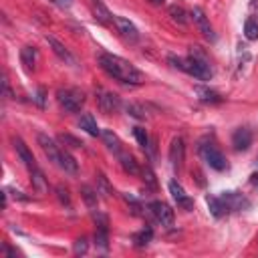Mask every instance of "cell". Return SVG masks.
I'll return each instance as SVG.
<instances>
[{
    "mask_svg": "<svg viewBox=\"0 0 258 258\" xmlns=\"http://www.w3.org/2000/svg\"><path fill=\"white\" fill-rule=\"evenodd\" d=\"M99 64H101V69H103L109 77H113V79H117V81H121V83H129V85H139V83H143L141 71H137L129 60H125V58H121V56H117V54L103 52V54L99 56Z\"/></svg>",
    "mask_w": 258,
    "mask_h": 258,
    "instance_id": "1",
    "label": "cell"
},
{
    "mask_svg": "<svg viewBox=\"0 0 258 258\" xmlns=\"http://www.w3.org/2000/svg\"><path fill=\"white\" fill-rule=\"evenodd\" d=\"M169 62H171L175 69H179V71H183V73H187V75H191V77H196V79H200V81L212 79V67H210L206 54L200 52L198 48H194L187 58H179V56L169 54Z\"/></svg>",
    "mask_w": 258,
    "mask_h": 258,
    "instance_id": "2",
    "label": "cell"
},
{
    "mask_svg": "<svg viewBox=\"0 0 258 258\" xmlns=\"http://www.w3.org/2000/svg\"><path fill=\"white\" fill-rule=\"evenodd\" d=\"M56 101H58L60 109H64L67 113H77L85 105V93L79 89H73V87L71 89H58Z\"/></svg>",
    "mask_w": 258,
    "mask_h": 258,
    "instance_id": "3",
    "label": "cell"
},
{
    "mask_svg": "<svg viewBox=\"0 0 258 258\" xmlns=\"http://www.w3.org/2000/svg\"><path fill=\"white\" fill-rule=\"evenodd\" d=\"M200 155H202V159H204L212 169H216V171L226 169V157H224V153L216 147L214 141H202V145H200Z\"/></svg>",
    "mask_w": 258,
    "mask_h": 258,
    "instance_id": "4",
    "label": "cell"
},
{
    "mask_svg": "<svg viewBox=\"0 0 258 258\" xmlns=\"http://www.w3.org/2000/svg\"><path fill=\"white\" fill-rule=\"evenodd\" d=\"M36 139H38V145H40V149L44 151V155L54 163V165H62V159H64V155H67V149H62L52 137H48L46 133H38L36 135Z\"/></svg>",
    "mask_w": 258,
    "mask_h": 258,
    "instance_id": "5",
    "label": "cell"
},
{
    "mask_svg": "<svg viewBox=\"0 0 258 258\" xmlns=\"http://www.w3.org/2000/svg\"><path fill=\"white\" fill-rule=\"evenodd\" d=\"M222 204L226 206L228 212H240V210H246L250 208V200L246 196H242L240 191H224L220 196Z\"/></svg>",
    "mask_w": 258,
    "mask_h": 258,
    "instance_id": "6",
    "label": "cell"
},
{
    "mask_svg": "<svg viewBox=\"0 0 258 258\" xmlns=\"http://www.w3.org/2000/svg\"><path fill=\"white\" fill-rule=\"evenodd\" d=\"M12 143H14V149H16V153H18L20 161L26 165L28 173H32V171L40 169V167H38V163H36V159H34V155H32V151L28 149V145H26L20 137H14V139H12Z\"/></svg>",
    "mask_w": 258,
    "mask_h": 258,
    "instance_id": "7",
    "label": "cell"
},
{
    "mask_svg": "<svg viewBox=\"0 0 258 258\" xmlns=\"http://www.w3.org/2000/svg\"><path fill=\"white\" fill-rule=\"evenodd\" d=\"M113 24L117 26V30L121 32V36H123L125 40H129V42H137L139 32H137L135 24H133L129 18H125V16H113Z\"/></svg>",
    "mask_w": 258,
    "mask_h": 258,
    "instance_id": "8",
    "label": "cell"
},
{
    "mask_svg": "<svg viewBox=\"0 0 258 258\" xmlns=\"http://www.w3.org/2000/svg\"><path fill=\"white\" fill-rule=\"evenodd\" d=\"M149 210H151V214L155 216V220L161 226H171L173 224V210L165 202H151Z\"/></svg>",
    "mask_w": 258,
    "mask_h": 258,
    "instance_id": "9",
    "label": "cell"
},
{
    "mask_svg": "<svg viewBox=\"0 0 258 258\" xmlns=\"http://www.w3.org/2000/svg\"><path fill=\"white\" fill-rule=\"evenodd\" d=\"M191 18H194L196 26L200 28V32H202L206 38H210V40H216V32H214V28H212V24H210L208 16L204 14V10H202L200 6H194V10H191Z\"/></svg>",
    "mask_w": 258,
    "mask_h": 258,
    "instance_id": "10",
    "label": "cell"
},
{
    "mask_svg": "<svg viewBox=\"0 0 258 258\" xmlns=\"http://www.w3.org/2000/svg\"><path fill=\"white\" fill-rule=\"evenodd\" d=\"M183 157H185V145H183V139L181 137H175L169 145V161H171V167L175 171L181 169L183 165Z\"/></svg>",
    "mask_w": 258,
    "mask_h": 258,
    "instance_id": "11",
    "label": "cell"
},
{
    "mask_svg": "<svg viewBox=\"0 0 258 258\" xmlns=\"http://www.w3.org/2000/svg\"><path fill=\"white\" fill-rule=\"evenodd\" d=\"M169 191H171V196H173V200L177 202V206H179V208H183V210H187V212L194 208V200L185 194V189H183L175 179H171V181H169Z\"/></svg>",
    "mask_w": 258,
    "mask_h": 258,
    "instance_id": "12",
    "label": "cell"
},
{
    "mask_svg": "<svg viewBox=\"0 0 258 258\" xmlns=\"http://www.w3.org/2000/svg\"><path fill=\"white\" fill-rule=\"evenodd\" d=\"M232 145L236 151H246L252 145V131L246 127H238L232 133Z\"/></svg>",
    "mask_w": 258,
    "mask_h": 258,
    "instance_id": "13",
    "label": "cell"
},
{
    "mask_svg": "<svg viewBox=\"0 0 258 258\" xmlns=\"http://www.w3.org/2000/svg\"><path fill=\"white\" fill-rule=\"evenodd\" d=\"M99 107L103 113H115L121 109V99L115 95V93H109V91H101V97H99Z\"/></svg>",
    "mask_w": 258,
    "mask_h": 258,
    "instance_id": "14",
    "label": "cell"
},
{
    "mask_svg": "<svg viewBox=\"0 0 258 258\" xmlns=\"http://www.w3.org/2000/svg\"><path fill=\"white\" fill-rule=\"evenodd\" d=\"M46 42H48V46L52 48V52L60 58V60H64V62H69V64H77V60H75V56L71 54V50L60 42V40H56L54 36H46Z\"/></svg>",
    "mask_w": 258,
    "mask_h": 258,
    "instance_id": "15",
    "label": "cell"
},
{
    "mask_svg": "<svg viewBox=\"0 0 258 258\" xmlns=\"http://www.w3.org/2000/svg\"><path fill=\"white\" fill-rule=\"evenodd\" d=\"M101 137H103V141H105V145L119 157L121 153H123V145H121V139L111 131V129H103L101 131Z\"/></svg>",
    "mask_w": 258,
    "mask_h": 258,
    "instance_id": "16",
    "label": "cell"
},
{
    "mask_svg": "<svg viewBox=\"0 0 258 258\" xmlns=\"http://www.w3.org/2000/svg\"><path fill=\"white\" fill-rule=\"evenodd\" d=\"M36 58H38V50L34 46H24L20 50V60H22V64H24L26 71H34Z\"/></svg>",
    "mask_w": 258,
    "mask_h": 258,
    "instance_id": "17",
    "label": "cell"
},
{
    "mask_svg": "<svg viewBox=\"0 0 258 258\" xmlns=\"http://www.w3.org/2000/svg\"><path fill=\"white\" fill-rule=\"evenodd\" d=\"M194 91H196V95H198V99H200L202 103H220V101H222V97H220L216 91L208 89V87H202V85H198Z\"/></svg>",
    "mask_w": 258,
    "mask_h": 258,
    "instance_id": "18",
    "label": "cell"
},
{
    "mask_svg": "<svg viewBox=\"0 0 258 258\" xmlns=\"http://www.w3.org/2000/svg\"><path fill=\"white\" fill-rule=\"evenodd\" d=\"M79 125H81V129H85L89 135H93V137H97L101 131H99V127H97V121L93 119V115L91 113H85L83 117H81V121H79Z\"/></svg>",
    "mask_w": 258,
    "mask_h": 258,
    "instance_id": "19",
    "label": "cell"
},
{
    "mask_svg": "<svg viewBox=\"0 0 258 258\" xmlns=\"http://www.w3.org/2000/svg\"><path fill=\"white\" fill-rule=\"evenodd\" d=\"M206 204H208V208H210V212L216 216V218H222L228 210H226V206L222 204V200H220V196L216 198V196H208L206 198Z\"/></svg>",
    "mask_w": 258,
    "mask_h": 258,
    "instance_id": "20",
    "label": "cell"
},
{
    "mask_svg": "<svg viewBox=\"0 0 258 258\" xmlns=\"http://www.w3.org/2000/svg\"><path fill=\"white\" fill-rule=\"evenodd\" d=\"M93 10H95V18L101 22V24H111L113 22V16H111V12L99 2V0H95V4H93Z\"/></svg>",
    "mask_w": 258,
    "mask_h": 258,
    "instance_id": "21",
    "label": "cell"
},
{
    "mask_svg": "<svg viewBox=\"0 0 258 258\" xmlns=\"http://www.w3.org/2000/svg\"><path fill=\"white\" fill-rule=\"evenodd\" d=\"M119 161H121V165H123V169L125 171H129V173H133V175H137L139 173V167H137V161H135V157L133 155H129V153H121L119 155Z\"/></svg>",
    "mask_w": 258,
    "mask_h": 258,
    "instance_id": "22",
    "label": "cell"
},
{
    "mask_svg": "<svg viewBox=\"0 0 258 258\" xmlns=\"http://www.w3.org/2000/svg\"><path fill=\"white\" fill-rule=\"evenodd\" d=\"M133 135H135V139H137V143L147 151L149 147H151V141H149V135H147V131L143 129V127H135L133 129Z\"/></svg>",
    "mask_w": 258,
    "mask_h": 258,
    "instance_id": "23",
    "label": "cell"
},
{
    "mask_svg": "<svg viewBox=\"0 0 258 258\" xmlns=\"http://www.w3.org/2000/svg\"><path fill=\"white\" fill-rule=\"evenodd\" d=\"M30 181H32V185H34L36 191H46V179H44V175H42L40 169H36V171L30 173Z\"/></svg>",
    "mask_w": 258,
    "mask_h": 258,
    "instance_id": "24",
    "label": "cell"
},
{
    "mask_svg": "<svg viewBox=\"0 0 258 258\" xmlns=\"http://www.w3.org/2000/svg\"><path fill=\"white\" fill-rule=\"evenodd\" d=\"M81 191H83V200H85V204H87L91 210H95V208H97V194H95L89 185H83Z\"/></svg>",
    "mask_w": 258,
    "mask_h": 258,
    "instance_id": "25",
    "label": "cell"
},
{
    "mask_svg": "<svg viewBox=\"0 0 258 258\" xmlns=\"http://www.w3.org/2000/svg\"><path fill=\"white\" fill-rule=\"evenodd\" d=\"M244 36H246L248 40H256V38H258V24H256L252 18H248L246 24H244Z\"/></svg>",
    "mask_w": 258,
    "mask_h": 258,
    "instance_id": "26",
    "label": "cell"
},
{
    "mask_svg": "<svg viewBox=\"0 0 258 258\" xmlns=\"http://www.w3.org/2000/svg\"><path fill=\"white\" fill-rule=\"evenodd\" d=\"M151 236H153V232H151V228H145V230H141L139 234H135V246H147L149 242H151Z\"/></svg>",
    "mask_w": 258,
    "mask_h": 258,
    "instance_id": "27",
    "label": "cell"
},
{
    "mask_svg": "<svg viewBox=\"0 0 258 258\" xmlns=\"http://www.w3.org/2000/svg\"><path fill=\"white\" fill-rule=\"evenodd\" d=\"M169 14H171V18H173L175 22H179V24H185V22H187L185 10H183L181 6H169Z\"/></svg>",
    "mask_w": 258,
    "mask_h": 258,
    "instance_id": "28",
    "label": "cell"
},
{
    "mask_svg": "<svg viewBox=\"0 0 258 258\" xmlns=\"http://www.w3.org/2000/svg\"><path fill=\"white\" fill-rule=\"evenodd\" d=\"M127 113H129L131 117H137V119H145V117H147V111H145L143 107H139V105H135V103H131V105H127Z\"/></svg>",
    "mask_w": 258,
    "mask_h": 258,
    "instance_id": "29",
    "label": "cell"
},
{
    "mask_svg": "<svg viewBox=\"0 0 258 258\" xmlns=\"http://www.w3.org/2000/svg\"><path fill=\"white\" fill-rule=\"evenodd\" d=\"M56 196H58L60 204H64V206H71V196H69V189H67V187L58 185V187H56Z\"/></svg>",
    "mask_w": 258,
    "mask_h": 258,
    "instance_id": "30",
    "label": "cell"
},
{
    "mask_svg": "<svg viewBox=\"0 0 258 258\" xmlns=\"http://www.w3.org/2000/svg\"><path fill=\"white\" fill-rule=\"evenodd\" d=\"M58 139H60L62 143H71V147H83V143H81L79 139L71 137V135H58Z\"/></svg>",
    "mask_w": 258,
    "mask_h": 258,
    "instance_id": "31",
    "label": "cell"
},
{
    "mask_svg": "<svg viewBox=\"0 0 258 258\" xmlns=\"http://www.w3.org/2000/svg\"><path fill=\"white\" fill-rule=\"evenodd\" d=\"M75 252H77V254H85V252H87V240H85V238H79V240L75 242Z\"/></svg>",
    "mask_w": 258,
    "mask_h": 258,
    "instance_id": "32",
    "label": "cell"
},
{
    "mask_svg": "<svg viewBox=\"0 0 258 258\" xmlns=\"http://www.w3.org/2000/svg\"><path fill=\"white\" fill-rule=\"evenodd\" d=\"M99 183H101V194H103V196H109V194H111V187H109L105 175H99Z\"/></svg>",
    "mask_w": 258,
    "mask_h": 258,
    "instance_id": "33",
    "label": "cell"
},
{
    "mask_svg": "<svg viewBox=\"0 0 258 258\" xmlns=\"http://www.w3.org/2000/svg\"><path fill=\"white\" fill-rule=\"evenodd\" d=\"M56 6H60V8H69L71 4H73V0H52Z\"/></svg>",
    "mask_w": 258,
    "mask_h": 258,
    "instance_id": "34",
    "label": "cell"
},
{
    "mask_svg": "<svg viewBox=\"0 0 258 258\" xmlns=\"http://www.w3.org/2000/svg\"><path fill=\"white\" fill-rule=\"evenodd\" d=\"M36 103L38 105H44V91L42 89H38V93H36Z\"/></svg>",
    "mask_w": 258,
    "mask_h": 258,
    "instance_id": "35",
    "label": "cell"
},
{
    "mask_svg": "<svg viewBox=\"0 0 258 258\" xmlns=\"http://www.w3.org/2000/svg\"><path fill=\"white\" fill-rule=\"evenodd\" d=\"M151 2H155V4H159V2H163V0H151Z\"/></svg>",
    "mask_w": 258,
    "mask_h": 258,
    "instance_id": "36",
    "label": "cell"
},
{
    "mask_svg": "<svg viewBox=\"0 0 258 258\" xmlns=\"http://www.w3.org/2000/svg\"><path fill=\"white\" fill-rule=\"evenodd\" d=\"M256 163H258V159H256Z\"/></svg>",
    "mask_w": 258,
    "mask_h": 258,
    "instance_id": "37",
    "label": "cell"
}]
</instances>
